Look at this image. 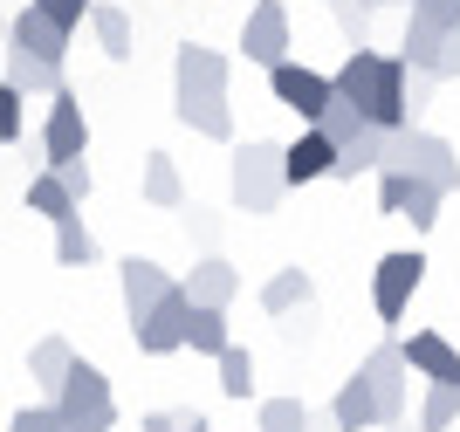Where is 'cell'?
Returning <instances> with one entry per match:
<instances>
[{"label":"cell","mask_w":460,"mask_h":432,"mask_svg":"<svg viewBox=\"0 0 460 432\" xmlns=\"http://www.w3.org/2000/svg\"><path fill=\"white\" fill-rule=\"evenodd\" d=\"M227 56L220 48H199V41H186L172 56V117L186 124V131L199 137H220L227 145L234 137V110H227Z\"/></svg>","instance_id":"obj_1"},{"label":"cell","mask_w":460,"mask_h":432,"mask_svg":"<svg viewBox=\"0 0 460 432\" xmlns=\"http://www.w3.org/2000/svg\"><path fill=\"white\" fill-rule=\"evenodd\" d=\"M405 56H378V48H350L337 62V103H358V110L378 124V131H405L412 124V103H405Z\"/></svg>","instance_id":"obj_2"},{"label":"cell","mask_w":460,"mask_h":432,"mask_svg":"<svg viewBox=\"0 0 460 432\" xmlns=\"http://www.w3.org/2000/svg\"><path fill=\"white\" fill-rule=\"evenodd\" d=\"M288 145H275V137H248V145H234L227 158V199L241 213H275L288 192V172H282Z\"/></svg>","instance_id":"obj_3"},{"label":"cell","mask_w":460,"mask_h":432,"mask_svg":"<svg viewBox=\"0 0 460 432\" xmlns=\"http://www.w3.org/2000/svg\"><path fill=\"white\" fill-rule=\"evenodd\" d=\"M385 172H412V179H426V186H440L447 199L460 192V151L447 145L440 131H420V124L392 131V145H385Z\"/></svg>","instance_id":"obj_4"},{"label":"cell","mask_w":460,"mask_h":432,"mask_svg":"<svg viewBox=\"0 0 460 432\" xmlns=\"http://www.w3.org/2000/svg\"><path fill=\"white\" fill-rule=\"evenodd\" d=\"M49 405H56L76 432H111V426H117V392H111V377L96 371V364H83V357H76V371L62 377V392L49 398Z\"/></svg>","instance_id":"obj_5"},{"label":"cell","mask_w":460,"mask_h":432,"mask_svg":"<svg viewBox=\"0 0 460 432\" xmlns=\"http://www.w3.org/2000/svg\"><path fill=\"white\" fill-rule=\"evenodd\" d=\"M269 90H275V103H282V110H296L303 124H323V117L337 110V83H330L323 69L296 62V56H288L282 69H269Z\"/></svg>","instance_id":"obj_6"},{"label":"cell","mask_w":460,"mask_h":432,"mask_svg":"<svg viewBox=\"0 0 460 432\" xmlns=\"http://www.w3.org/2000/svg\"><path fill=\"white\" fill-rule=\"evenodd\" d=\"M420 282H426V254L420 247L385 254V261L371 268V309H378V322H399L405 309H412V295H420Z\"/></svg>","instance_id":"obj_7"},{"label":"cell","mask_w":460,"mask_h":432,"mask_svg":"<svg viewBox=\"0 0 460 432\" xmlns=\"http://www.w3.org/2000/svg\"><path fill=\"white\" fill-rule=\"evenodd\" d=\"M358 371H365L371 398H378V419H385V426H405V392H412V364H405V350H399V343H378Z\"/></svg>","instance_id":"obj_8"},{"label":"cell","mask_w":460,"mask_h":432,"mask_svg":"<svg viewBox=\"0 0 460 432\" xmlns=\"http://www.w3.org/2000/svg\"><path fill=\"white\" fill-rule=\"evenodd\" d=\"M241 56L254 69H282L288 62V7L282 0H254L248 21H241Z\"/></svg>","instance_id":"obj_9"},{"label":"cell","mask_w":460,"mask_h":432,"mask_svg":"<svg viewBox=\"0 0 460 432\" xmlns=\"http://www.w3.org/2000/svg\"><path fill=\"white\" fill-rule=\"evenodd\" d=\"M41 151H49V165H62V158H90V117H83L76 90H56L49 124H41Z\"/></svg>","instance_id":"obj_10"},{"label":"cell","mask_w":460,"mask_h":432,"mask_svg":"<svg viewBox=\"0 0 460 432\" xmlns=\"http://www.w3.org/2000/svg\"><path fill=\"white\" fill-rule=\"evenodd\" d=\"M186 322H192V295H186V282H179L172 295H165L152 316L131 330V337H137V350H145V357H172V350H186Z\"/></svg>","instance_id":"obj_11"},{"label":"cell","mask_w":460,"mask_h":432,"mask_svg":"<svg viewBox=\"0 0 460 432\" xmlns=\"http://www.w3.org/2000/svg\"><path fill=\"white\" fill-rule=\"evenodd\" d=\"M117 288H124V316H131V330H137V322H145V316H152V309H158V302H165V295H172V275H165V268H158V261H145V254H131V261H124V268H117Z\"/></svg>","instance_id":"obj_12"},{"label":"cell","mask_w":460,"mask_h":432,"mask_svg":"<svg viewBox=\"0 0 460 432\" xmlns=\"http://www.w3.org/2000/svg\"><path fill=\"white\" fill-rule=\"evenodd\" d=\"M337 137L323 131V124H303V137L288 145V158H282V172H288V186H316V179H337Z\"/></svg>","instance_id":"obj_13"},{"label":"cell","mask_w":460,"mask_h":432,"mask_svg":"<svg viewBox=\"0 0 460 432\" xmlns=\"http://www.w3.org/2000/svg\"><path fill=\"white\" fill-rule=\"evenodd\" d=\"M399 350H405V364H412V377H426V384H460V350L440 330H412Z\"/></svg>","instance_id":"obj_14"},{"label":"cell","mask_w":460,"mask_h":432,"mask_svg":"<svg viewBox=\"0 0 460 432\" xmlns=\"http://www.w3.org/2000/svg\"><path fill=\"white\" fill-rule=\"evenodd\" d=\"M7 48H21V56H35V62H62V48H69V35H62L56 21L41 14L35 0L21 7L14 21H7Z\"/></svg>","instance_id":"obj_15"},{"label":"cell","mask_w":460,"mask_h":432,"mask_svg":"<svg viewBox=\"0 0 460 432\" xmlns=\"http://www.w3.org/2000/svg\"><path fill=\"white\" fill-rule=\"evenodd\" d=\"M330 426L337 432H378L385 419H378V398H371V384H365V371H350L344 384H337V398H330Z\"/></svg>","instance_id":"obj_16"},{"label":"cell","mask_w":460,"mask_h":432,"mask_svg":"<svg viewBox=\"0 0 460 432\" xmlns=\"http://www.w3.org/2000/svg\"><path fill=\"white\" fill-rule=\"evenodd\" d=\"M186 295H192V309H227V302L241 295V275H234V268L220 261V254H207V261H192Z\"/></svg>","instance_id":"obj_17"},{"label":"cell","mask_w":460,"mask_h":432,"mask_svg":"<svg viewBox=\"0 0 460 432\" xmlns=\"http://www.w3.org/2000/svg\"><path fill=\"white\" fill-rule=\"evenodd\" d=\"M69 371H76V350H69V337H41L35 350H28V377H35V392H41V398H56Z\"/></svg>","instance_id":"obj_18"},{"label":"cell","mask_w":460,"mask_h":432,"mask_svg":"<svg viewBox=\"0 0 460 432\" xmlns=\"http://www.w3.org/2000/svg\"><path fill=\"white\" fill-rule=\"evenodd\" d=\"M309 302H316V282H309L303 268H275L269 282H261V309H269V316H296Z\"/></svg>","instance_id":"obj_19"},{"label":"cell","mask_w":460,"mask_h":432,"mask_svg":"<svg viewBox=\"0 0 460 432\" xmlns=\"http://www.w3.org/2000/svg\"><path fill=\"white\" fill-rule=\"evenodd\" d=\"M254 432H337V426H323L303 398H261L254 405Z\"/></svg>","instance_id":"obj_20"},{"label":"cell","mask_w":460,"mask_h":432,"mask_svg":"<svg viewBox=\"0 0 460 432\" xmlns=\"http://www.w3.org/2000/svg\"><path fill=\"white\" fill-rule=\"evenodd\" d=\"M385 145H392V131H378V124H365V131L350 137V145H337L344 158H337V179H365V172H385Z\"/></svg>","instance_id":"obj_21"},{"label":"cell","mask_w":460,"mask_h":432,"mask_svg":"<svg viewBox=\"0 0 460 432\" xmlns=\"http://www.w3.org/2000/svg\"><path fill=\"white\" fill-rule=\"evenodd\" d=\"M0 83H14L21 96H56V90H69L62 83V62H35V56H21V48H7V75Z\"/></svg>","instance_id":"obj_22"},{"label":"cell","mask_w":460,"mask_h":432,"mask_svg":"<svg viewBox=\"0 0 460 432\" xmlns=\"http://www.w3.org/2000/svg\"><path fill=\"white\" fill-rule=\"evenodd\" d=\"M186 350L192 357H227L234 350V337H227V309H192V322H186Z\"/></svg>","instance_id":"obj_23"},{"label":"cell","mask_w":460,"mask_h":432,"mask_svg":"<svg viewBox=\"0 0 460 432\" xmlns=\"http://www.w3.org/2000/svg\"><path fill=\"white\" fill-rule=\"evenodd\" d=\"M90 35H96V48H103V56L111 62H131L137 48H131V14H124V7H90Z\"/></svg>","instance_id":"obj_24"},{"label":"cell","mask_w":460,"mask_h":432,"mask_svg":"<svg viewBox=\"0 0 460 432\" xmlns=\"http://www.w3.org/2000/svg\"><path fill=\"white\" fill-rule=\"evenodd\" d=\"M145 199H152V207H186V179H179V165L172 158H165V151H152V158H145Z\"/></svg>","instance_id":"obj_25"},{"label":"cell","mask_w":460,"mask_h":432,"mask_svg":"<svg viewBox=\"0 0 460 432\" xmlns=\"http://www.w3.org/2000/svg\"><path fill=\"white\" fill-rule=\"evenodd\" d=\"M28 213H41V220L56 226V220H69V213H83V207L69 199V186H62L56 172H35V179H28Z\"/></svg>","instance_id":"obj_26"},{"label":"cell","mask_w":460,"mask_h":432,"mask_svg":"<svg viewBox=\"0 0 460 432\" xmlns=\"http://www.w3.org/2000/svg\"><path fill=\"white\" fill-rule=\"evenodd\" d=\"M103 247H96V234L83 226V213H69V220H56V261L62 268H90Z\"/></svg>","instance_id":"obj_27"},{"label":"cell","mask_w":460,"mask_h":432,"mask_svg":"<svg viewBox=\"0 0 460 432\" xmlns=\"http://www.w3.org/2000/svg\"><path fill=\"white\" fill-rule=\"evenodd\" d=\"M440 48H447V35L440 28H426V21H405V41H399V56H405V69H440Z\"/></svg>","instance_id":"obj_28"},{"label":"cell","mask_w":460,"mask_h":432,"mask_svg":"<svg viewBox=\"0 0 460 432\" xmlns=\"http://www.w3.org/2000/svg\"><path fill=\"white\" fill-rule=\"evenodd\" d=\"M460 419V384H426L420 398V432H454Z\"/></svg>","instance_id":"obj_29"},{"label":"cell","mask_w":460,"mask_h":432,"mask_svg":"<svg viewBox=\"0 0 460 432\" xmlns=\"http://www.w3.org/2000/svg\"><path fill=\"white\" fill-rule=\"evenodd\" d=\"M220 398H234V405H248V398H254V357L241 350V343L220 357Z\"/></svg>","instance_id":"obj_30"},{"label":"cell","mask_w":460,"mask_h":432,"mask_svg":"<svg viewBox=\"0 0 460 432\" xmlns=\"http://www.w3.org/2000/svg\"><path fill=\"white\" fill-rule=\"evenodd\" d=\"M21 137H28V96L14 83H0V151L21 145Z\"/></svg>","instance_id":"obj_31"},{"label":"cell","mask_w":460,"mask_h":432,"mask_svg":"<svg viewBox=\"0 0 460 432\" xmlns=\"http://www.w3.org/2000/svg\"><path fill=\"white\" fill-rule=\"evenodd\" d=\"M7 432H76V426H69V419H62L56 405H49V398H41V405H21Z\"/></svg>","instance_id":"obj_32"},{"label":"cell","mask_w":460,"mask_h":432,"mask_svg":"<svg viewBox=\"0 0 460 432\" xmlns=\"http://www.w3.org/2000/svg\"><path fill=\"white\" fill-rule=\"evenodd\" d=\"M405 199H412V172H378V213L405 220Z\"/></svg>","instance_id":"obj_33"},{"label":"cell","mask_w":460,"mask_h":432,"mask_svg":"<svg viewBox=\"0 0 460 432\" xmlns=\"http://www.w3.org/2000/svg\"><path fill=\"white\" fill-rule=\"evenodd\" d=\"M330 14H337V28H344L350 48H365V35H371V7H358V0H330Z\"/></svg>","instance_id":"obj_34"},{"label":"cell","mask_w":460,"mask_h":432,"mask_svg":"<svg viewBox=\"0 0 460 432\" xmlns=\"http://www.w3.org/2000/svg\"><path fill=\"white\" fill-rule=\"evenodd\" d=\"M35 7H41L49 21H56L62 35H76L83 21H90V7H96V0H35Z\"/></svg>","instance_id":"obj_35"},{"label":"cell","mask_w":460,"mask_h":432,"mask_svg":"<svg viewBox=\"0 0 460 432\" xmlns=\"http://www.w3.org/2000/svg\"><path fill=\"white\" fill-rule=\"evenodd\" d=\"M412 21H426V28L454 35V28H460V0H412Z\"/></svg>","instance_id":"obj_36"},{"label":"cell","mask_w":460,"mask_h":432,"mask_svg":"<svg viewBox=\"0 0 460 432\" xmlns=\"http://www.w3.org/2000/svg\"><path fill=\"white\" fill-rule=\"evenodd\" d=\"M49 172H56L62 186H69V199H76V207H83V199H90V192H96V172L83 165V158H62V165H49Z\"/></svg>","instance_id":"obj_37"},{"label":"cell","mask_w":460,"mask_h":432,"mask_svg":"<svg viewBox=\"0 0 460 432\" xmlns=\"http://www.w3.org/2000/svg\"><path fill=\"white\" fill-rule=\"evenodd\" d=\"M365 124H371V117H365V110H358V103H337V110H330V117H323V131H330V137H337V145H350V137L365 131Z\"/></svg>","instance_id":"obj_38"},{"label":"cell","mask_w":460,"mask_h":432,"mask_svg":"<svg viewBox=\"0 0 460 432\" xmlns=\"http://www.w3.org/2000/svg\"><path fill=\"white\" fill-rule=\"evenodd\" d=\"M137 426H145V432H213L199 412H145Z\"/></svg>","instance_id":"obj_39"},{"label":"cell","mask_w":460,"mask_h":432,"mask_svg":"<svg viewBox=\"0 0 460 432\" xmlns=\"http://www.w3.org/2000/svg\"><path fill=\"white\" fill-rule=\"evenodd\" d=\"M433 90H440V75H426V69L405 75V103H412V124H420V110L433 103Z\"/></svg>","instance_id":"obj_40"},{"label":"cell","mask_w":460,"mask_h":432,"mask_svg":"<svg viewBox=\"0 0 460 432\" xmlns=\"http://www.w3.org/2000/svg\"><path fill=\"white\" fill-rule=\"evenodd\" d=\"M433 75H440V83H454V75H460V28L447 35V48H440V69H433Z\"/></svg>","instance_id":"obj_41"},{"label":"cell","mask_w":460,"mask_h":432,"mask_svg":"<svg viewBox=\"0 0 460 432\" xmlns=\"http://www.w3.org/2000/svg\"><path fill=\"white\" fill-rule=\"evenodd\" d=\"M358 7H371V14H378V7H399V0H358Z\"/></svg>","instance_id":"obj_42"},{"label":"cell","mask_w":460,"mask_h":432,"mask_svg":"<svg viewBox=\"0 0 460 432\" xmlns=\"http://www.w3.org/2000/svg\"><path fill=\"white\" fill-rule=\"evenodd\" d=\"M385 432H399V426H385Z\"/></svg>","instance_id":"obj_43"}]
</instances>
